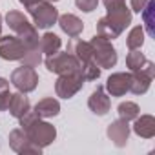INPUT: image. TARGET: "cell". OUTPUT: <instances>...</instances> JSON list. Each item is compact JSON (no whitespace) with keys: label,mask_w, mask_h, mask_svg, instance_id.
<instances>
[{"label":"cell","mask_w":155,"mask_h":155,"mask_svg":"<svg viewBox=\"0 0 155 155\" xmlns=\"http://www.w3.org/2000/svg\"><path fill=\"white\" fill-rule=\"evenodd\" d=\"M108 15L97 24V35L104 38H117L131 22V11L126 8V0H102Z\"/></svg>","instance_id":"6da1fadb"},{"label":"cell","mask_w":155,"mask_h":155,"mask_svg":"<svg viewBox=\"0 0 155 155\" xmlns=\"http://www.w3.org/2000/svg\"><path fill=\"white\" fill-rule=\"evenodd\" d=\"M20 126H22L24 133L28 135V139L31 142H35L37 146H40V148L51 144L55 140V137H57V131H55V128L51 124L40 120L38 115L29 113V111L24 117H20Z\"/></svg>","instance_id":"7a4b0ae2"},{"label":"cell","mask_w":155,"mask_h":155,"mask_svg":"<svg viewBox=\"0 0 155 155\" xmlns=\"http://www.w3.org/2000/svg\"><path fill=\"white\" fill-rule=\"evenodd\" d=\"M6 22H8V26L17 33V37L26 42L28 48H35V46L40 44L37 28H35L33 24H29V20H28L20 11H9V13L6 15Z\"/></svg>","instance_id":"3957f363"},{"label":"cell","mask_w":155,"mask_h":155,"mask_svg":"<svg viewBox=\"0 0 155 155\" xmlns=\"http://www.w3.org/2000/svg\"><path fill=\"white\" fill-rule=\"evenodd\" d=\"M46 68L53 73L66 75V73H82V64L73 53H53L46 58Z\"/></svg>","instance_id":"277c9868"},{"label":"cell","mask_w":155,"mask_h":155,"mask_svg":"<svg viewBox=\"0 0 155 155\" xmlns=\"http://www.w3.org/2000/svg\"><path fill=\"white\" fill-rule=\"evenodd\" d=\"M90 44L93 48V62L99 68H113L117 64V51L108 38L95 35Z\"/></svg>","instance_id":"5b68a950"},{"label":"cell","mask_w":155,"mask_h":155,"mask_svg":"<svg viewBox=\"0 0 155 155\" xmlns=\"http://www.w3.org/2000/svg\"><path fill=\"white\" fill-rule=\"evenodd\" d=\"M28 9H29V13L33 17V22H35L33 26L40 28V29L51 28L58 18V11L53 8L51 2H38V4H35V6H31Z\"/></svg>","instance_id":"8992f818"},{"label":"cell","mask_w":155,"mask_h":155,"mask_svg":"<svg viewBox=\"0 0 155 155\" xmlns=\"http://www.w3.org/2000/svg\"><path fill=\"white\" fill-rule=\"evenodd\" d=\"M11 82L20 93H29L38 84V75L31 66H20L11 73Z\"/></svg>","instance_id":"52a82bcc"},{"label":"cell","mask_w":155,"mask_h":155,"mask_svg":"<svg viewBox=\"0 0 155 155\" xmlns=\"http://www.w3.org/2000/svg\"><path fill=\"white\" fill-rule=\"evenodd\" d=\"M84 82L86 81H84L82 73H66V75L58 77V81L55 84V91L62 99H71L77 91L82 88Z\"/></svg>","instance_id":"ba28073f"},{"label":"cell","mask_w":155,"mask_h":155,"mask_svg":"<svg viewBox=\"0 0 155 155\" xmlns=\"http://www.w3.org/2000/svg\"><path fill=\"white\" fill-rule=\"evenodd\" d=\"M29 48L18 37H0V57L6 60H22Z\"/></svg>","instance_id":"9c48e42d"},{"label":"cell","mask_w":155,"mask_h":155,"mask_svg":"<svg viewBox=\"0 0 155 155\" xmlns=\"http://www.w3.org/2000/svg\"><path fill=\"white\" fill-rule=\"evenodd\" d=\"M9 144H11L13 150L18 151V153H40V151H42L40 146H37L35 142H31V140L28 139V135L24 133L22 128L11 131V135H9Z\"/></svg>","instance_id":"30bf717a"},{"label":"cell","mask_w":155,"mask_h":155,"mask_svg":"<svg viewBox=\"0 0 155 155\" xmlns=\"http://www.w3.org/2000/svg\"><path fill=\"white\" fill-rule=\"evenodd\" d=\"M130 86L131 73H113L106 82V90L110 91L111 97H122L126 91H130Z\"/></svg>","instance_id":"8fae6325"},{"label":"cell","mask_w":155,"mask_h":155,"mask_svg":"<svg viewBox=\"0 0 155 155\" xmlns=\"http://www.w3.org/2000/svg\"><path fill=\"white\" fill-rule=\"evenodd\" d=\"M108 137L113 140L115 146L122 148L126 142H128V137H130V126H128V120H115L108 126Z\"/></svg>","instance_id":"7c38bea8"},{"label":"cell","mask_w":155,"mask_h":155,"mask_svg":"<svg viewBox=\"0 0 155 155\" xmlns=\"http://www.w3.org/2000/svg\"><path fill=\"white\" fill-rule=\"evenodd\" d=\"M88 106H90V110H91L95 115H106V113L110 111L111 102H110V97H106L102 86H97V90L91 93V97H90V101H88Z\"/></svg>","instance_id":"4fadbf2b"},{"label":"cell","mask_w":155,"mask_h":155,"mask_svg":"<svg viewBox=\"0 0 155 155\" xmlns=\"http://www.w3.org/2000/svg\"><path fill=\"white\" fill-rule=\"evenodd\" d=\"M57 20H58V26L62 28V31L68 33V37H71V38H77V37L82 33V29H84L82 20H81V18H77L75 15H69V13L60 15Z\"/></svg>","instance_id":"5bb4252c"},{"label":"cell","mask_w":155,"mask_h":155,"mask_svg":"<svg viewBox=\"0 0 155 155\" xmlns=\"http://www.w3.org/2000/svg\"><path fill=\"white\" fill-rule=\"evenodd\" d=\"M8 110H9V113H11L15 119L24 117V115L29 111V101H28V97H26L24 93H15V95H11Z\"/></svg>","instance_id":"9a60e30c"},{"label":"cell","mask_w":155,"mask_h":155,"mask_svg":"<svg viewBox=\"0 0 155 155\" xmlns=\"http://www.w3.org/2000/svg\"><path fill=\"white\" fill-rule=\"evenodd\" d=\"M133 131L139 135V137H144V139H151L155 135V119L151 115H142L140 119L137 117L135 119V124H133Z\"/></svg>","instance_id":"2e32d148"},{"label":"cell","mask_w":155,"mask_h":155,"mask_svg":"<svg viewBox=\"0 0 155 155\" xmlns=\"http://www.w3.org/2000/svg\"><path fill=\"white\" fill-rule=\"evenodd\" d=\"M58 111H60V104L57 99H44V101L37 102V106H35V115L44 117V119L55 117V115H58Z\"/></svg>","instance_id":"e0dca14e"},{"label":"cell","mask_w":155,"mask_h":155,"mask_svg":"<svg viewBox=\"0 0 155 155\" xmlns=\"http://www.w3.org/2000/svg\"><path fill=\"white\" fill-rule=\"evenodd\" d=\"M60 46H62V42H60V38L55 35V33H46L42 38H40V49H42V53L44 55H53V53H57L58 49H60Z\"/></svg>","instance_id":"ac0fdd59"},{"label":"cell","mask_w":155,"mask_h":155,"mask_svg":"<svg viewBox=\"0 0 155 155\" xmlns=\"http://www.w3.org/2000/svg\"><path fill=\"white\" fill-rule=\"evenodd\" d=\"M117 111H119V119L128 120V122L139 117V106H137L135 102H130V101L120 102L119 108H117Z\"/></svg>","instance_id":"d6986e66"},{"label":"cell","mask_w":155,"mask_h":155,"mask_svg":"<svg viewBox=\"0 0 155 155\" xmlns=\"http://www.w3.org/2000/svg\"><path fill=\"white\" fill-rule=\"evenodd\" d=\"M142 42H144V28L142 26H137V28H133L130 31L128 40H126V46H128V49H140Z\"/></svg>","instance_id":"ffe728a7"},{"label":"cell","mask_w":155,"mask_h":155,"mask_svg":"<svg viewBox=\"0 0 155 155\" xmlns=\"http://www.w3.org/2000/svg\"><path fill=\"white\" fill-rule=\"evenodd\" d=\"M20 62H22L24 66H31V68L38 66V64L42 62V49H40V44L35 46V48H29V49L26 51V55L22 57Z\"/></svg>","instance_id":"44dd1931"},{"label":"cell","mask_w":155,"mask_h":155,"mask_svg":"<svg viewBox=\"0 0 155 155\" xmlns=\"http://www.w3.org/2000/svg\"><path fill=\"white\" fill-rule=\"evenodd\" d=\"M146 60H148V58H146L139 49H130V53H128V57H126V66L130 68V71H135V69H139Z\"/></svg>","instance_id":"7402d4cb"},{"label":"cell","mask_w":155,"mask_h":155,"mask_svg":"<svg viewBox=\"0 0 155 155\" xmlns=\"http://www.w3.org/2000/svg\"><path fill=\"white\" fill-rule=\"evenodd\" d=\"M153 8H155V2L153 0H148V4L144 6V9L140 11L142 17H144V26H146V31L150 37H153V20H151V13H153Z\"/></svg>","instance_id":"603a6c76"},{"label":"cell","mask_w":155,"mask_h":155,"mask_svg":"<svg viewBox=\"0 0 155 155\" xmlns=\"http://www.w3.org/2000/svg\"><path fill=\"white\" fill-rule=\"evenodd\" d=\"M9 99H11V93H9V82L6 79H0V111L8 110L9 106Z\"/></svg>","instance_id":"cb8c5ba5"},{"label":"cell","mask_w":155,"mask_h":155,"mask_svg":"<svg viewBox=\"0 0 155 155\" xmlns=\"http://www.w3.org/2000/svg\"><path fill=\"white\" fill-rule=\"evenodd\" d=\"M75 4H77V8H79V9H82L86 13H91L93 9H97L99 0H75Z\"/></svg>","instance_id":"d4e9b609"},{"label":"cell","mask_w":155,"mask_h":155,"mask_svg":"<svg viewBox=\"0 0 155 155\" xmlns=\"http://www.w3.org/2000/svg\"><path fill=\"white\" fill-rule=\"evenodd\" d=\"M146 4H148V0H131V8H133V11H137V13H140Z\"/></svg>","instance_id":"484cf974"},{"label":"cell","mask_w":155,"mask_h":155,"mask_svg":"<svg viewBox=\"0 0 155 155\" xmlns=\"http://www.w3.org/2000/svg\"><path fill=\"white\" fill-rule=\"evenodd\" d=\"M20 4H24L26 8H31V6H35V4H38V2H57V0H18Z\"/></svg>","instance_id":"4316f807"},{"label":"cell","mask_w":155,"mask_h":155,"mask_svg":"<svg viewBox=\"0 0 155 155\" xmlns=\"http://www.w3.org/2000/svg\"><path fill=\"white\" fill-rule=\"evenodd\" d=\"M0 31H2V17H0Z\"/></svg>","instance_id":"83f0119b"}]
</instances>
